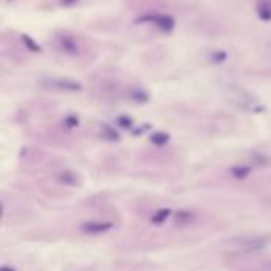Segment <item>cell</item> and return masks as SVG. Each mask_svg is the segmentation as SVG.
<instances>
[{"label": "cell", "mask_w": 271, "mask_h": 271, "mask_svg": "<svg viewBox=\"0 0 271 271\" xmlns=\"http://www.w3.org/2000/svg\"><path fill=\"white\" fill-rule=\"evenodd\" d=\"M137 24H151L157 27L162 32H171L175 29V18L170 15H162V13H149V15H143L135 19Z\"/></svg>", "instance_id": "6da1fadb"}, {"label": "cell", "mask_w": 271, "mask_h": 271, "mask_svg": "<svg viewBox=\"0 0 271 271\" xmlns=\"http://www.w3.org/2000/svg\"><path fill=\"white\" fill-rule=\"evenodd\" d=\"M56 48L67 54V56H78L81 52V43L80 38L73 34H69V32H62L56 37Z\"/></svg>", "instance_id": "7a4b0ae2"}, {"label": "cell", "mask_w": 271, "mask_h": 271, "mask_svg": "<svg viewBox=\"0 0 271 271\" xmlns=\"http://www.w3.org/2000/svg\"><path fill=\"white\" fill-rule=\"evenodd\" d=\"M233 244L241 249V251L247 252H255V251H262L269 244V238L265 236H241V238H235Z\"/></svg>", "instance_id": "3957f363"}, {"label": "cell", "mask_w": 271, "mask_h": 271, "mask_svg": "<svg viewBox=\"0 0 271 271\" xmlns=\"http://www.w3.org/2000/svg\"><path fill=\"white\" fill-rule=\"evenodd\" d=\"M43 86L54 91H63V92H80L83 91V84L73 80H62V78H51L43 81Z\"/></svg>", "instance_id": "277c9868"}, {"label": "cell", "mask_w": 271, "mask_h": 271, "mask_svg": "<svg viewBox=\"0 0 271 271\" xmlns=\"http://www.w3.org/2000/svg\"><path fill=\"white\" fill-rule=\"evenodd\" d=\"M113 229V224L108 222V221H91V222H86L81 230L88 235H102L106 233Z\"/></svg>", "instance_id": "5b68a950"}, {"label": "cell", "mask_w": 271, "mask_h": 271, "mask_svg": "<svg viewBox=\"0 0 271 271\" xmlns=\"http://www.w3.org/2000/svg\"><path fill=\"white\" fill-rule=\"evenodd\" d=\"M255 12L260 19L265 21V23H269L271 21V0H258L255 5Z\"/></svg>", "instance_id": "8992f818"}, {"label": "cell", "mask_w": 271, "mask_h": 271, "mask_svg": "<svg viewBox=\"0 0 271 271\" xmlns=\"http://www.w3.org/2000/svg\"><path fill=\"white\" fill-rule=\"evenodd\" d=\"M130 99H132L133 102L137 103H146L149 100V95L146 91L140 89V88H133L132 91H130Z\"/></svg>", "instance_id": "52a82bcc"}, {"label": "cell", "mask_w": 271, "mask_h": 271, "mask_svg": "<svg viewBox=\"0 0 271 271\" xmlns=\"http://www.w3.org/2000/svg\"><path fill=\"white\" fill-rule=\"evenodd\" d=\"M21 40H23V43H24V46H26V49H29V51H32V52H40L41 51V46L38 45V43L32 38L30 35H21Z\"/></svg>", "instance_id": "ba28073f"}, {"label": "cell", "mask_w": 271, "mask_h": 271, "mask_svg": "<svg viewBox=\"0 0 271 271\" xmlns=\"http://www.w3.org/2000/svg\"><path fill=\"white\" fill-rule=\"evenodd\" d=\"M170 214H171V211L168 210V208H162V210H159L154 216H153V224H157V225H160V224H164L168 218H170Z\"/></svg>", "instance_id": "9c48e42d"}, {"label": "cell", "mask_w": 271, "mask_h": 271, "mask_svg": "<svg viewBox=\"0 0 271 271\" xmlns=\"http://www.w3.org/2000/svg\"><path fill=\"white\" fill-rule=\"evenodd\" d=\"M102 137L105 140H110V142H117V140H119V133L111 125H103L102 127Z\"/></svg>", "instance_id": "30bf717a"}, {"label": "cell", "mask_w": 271, "mask_h": 271, "mask_svg": "<svg viewBox=\"0 0 271 271\" xmlns=\"http://www.w3.org/2000/svg\"><path fill=\"white\" fill-rule=\"evenodd\" d=\"M225 60H227V52L222 49H214L210 54V62L213 63H224Z\"/></svg>", "instance_id": "8fae6325"}, {"label": "cell", "mask_w": 271, "mask_h": 271, "mask_svg": "<svg viewBox=\"0 0 271 271\" xmlns=\"http://www.w3.org/2000/svg\"><path fill=\"white\" fill-rule=\"evenodd\" d=\"M249 173H251V168H247V167H233L230 170V175L236 179H244Z\"/></svg>", "instance_id": "7c38bea8"}, {"label": "cell", "mask_w": 271, "mask_h": 271, "mask_svg": "<svg viewBox=\"0 0 271 271\" xmlns=\"http://www.w3.org/2000/svg\"><path fill=\"white\" fill-rule=\"evenodd\" d=\"M151 142H153L154 145H157V146H164L168 142V135L164 133V132H157V133H154L153 137H151Z\"/></svg>", "instance_id": "4fadbf2b"}, {"label": "cell", "mask_w": 271, "mask_h": 271, "mask_svg": "<svg viewBox=\"0 0 271 271\" xmlns=\"http://www.w3.org/2000/svg\"><path fill=\"white\" fill-rule=\"evenodd\" d=\"M117 124L121 127H124V128H130V127H132V119H130L128 116H121L117 119Z\"/></svg>", "instance_id": "5bb4252c"}, {"label": "cell", "mask_w": 271, "mask_h": 271, "mask_svg": "<svg viewBox=\"0 0 271 271\" xmlns=\"http://www.w3.org/2000/svg\"><path fill=\"white\" fill-rule=\"evenodd\" d=\"M63 124L67 127H77L78 125V117L77 116H67V117H65Z\"/></svg>", "instance_id": "9a60e30c"}, {"label": "cell", "mask_w": 271, "mask_h": 271, "mask_svg": "<svg viewBox=\"0 0 271 271\" xmlns=\"http://www.w3.org/2000/svg\"><path fill=\"white\" fill-rule=\"evenodd\" d=\"M60 179H62V181H69V184H75V182H77V181H75V178L70 175V173H62Z\"/></svg>", "instance_id": "2e32d148"}, {"label": "cell", "mask_w": 271, "mask_h": 271, "mask_svg": "<svg viewBox=\"0 0 271 271\" xmlns=\"http://www.w3.org/2000/svg\"><path fill=\"white\" fill-rule=\"evenodd\" d=\"M80 2V0H59V4L62 7H73V5H77Z\"/></svg>", "instance_id": "e0dca14e"}, {"label": "cell", "mask_w": 271, "mask_h": 271, "mask_svg": "<svg viewBox=\"0 0 271 271\" xmlns=\"http://www.w3.org/2000/svg\"><path fill=\"white\" fill-rule=\"evenodd\" d=\"M0 271H16L13 266H2V269H0Z\"/></svg>", "instance_id": "ac0fdd59"}]
</instances>
